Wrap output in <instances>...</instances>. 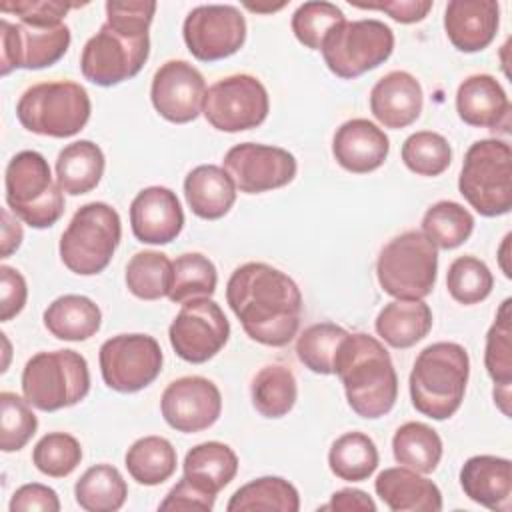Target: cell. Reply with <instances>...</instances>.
Returning <instances> with one entry per match:
<instances>
[{
  "label": "cell",
  "instance_id": "6da1fadb",
  "mask_svg": "<svg viewBox=\"0 0 512 512\" xmlns=\"http://www.w3.org/2000/svg\"><path fill=\"white\" fill-rule=\"evenodd\" d=\"M226 302L258 344L280 348L298 334L302 292L286 272L266 262L238 266L228 278Z\"/></svg>",
  "mask_w": 512,
  "mask_h": 512
},
{
  "label": "cell",
  "instance_id": "7a4b0ae2",
  "mask_svg": "<svg viewBox=\"0 0 512 512\" xmlns=\"http://www.w3.org/2000/svg\"><path fill=\"white\" fill-rule=\"evenodd\" d=\"M154 12L156 2H106V22L80 54L82 76L104 88L134 78L150 54Z\"/></svg>",
  "mask_w": 512,
  "mask_h": 512
},
{
  "label": "cell",
  "instance_id": "3957f363",
  "mask_svg": "<svg viewBox=\"0 0 512 512\" xmlns=\"http://www.w3.org/2000/svg\"><path fill=\"white\" fill-rule=\"evenodd\" d=\"M334 374L342 380L348 406L360 418L376 420L394 408L398 376L378 338L366 332H348L338 346Z\"/></svg>",
  "mask_w": 512,
  "mask_h": 512
},
{
  "label": "cell",
  "instance_id": "277c9868",
  "mask_svg": "<svg viewBox=\"0 0 512 512\" xmlns=\"http://www.w3.org/2000/svg\"><path fill=\"white\" fill-rule=\"evenodd\" d=\"M470 358L456 342H434L414 360L410 372L412 406L432 420H448L464 400Z\"/></svg>",
  "mask_w": 512,
  "mask_h": 512
},
{
  "label": "cell",
  "instance_id": "5b68a950",
  "mask_svg": "<svg viewBox=\"0 0 512 512\" xmlns=\"http://www.w3.org/2000/svg\"><path fill=\"white\" fill-rule=\"evenodd\" d=\"M458 190L480 216L508 214L512 208L510 144L498 138L476 140L464 154Z\"/></svg>",
  "mask_w": 512,
  "mask_h": 512
},
{
  "label": "cell",
  "instance_id": "8992f818",
  "mask_svg": "<svg viewBox=\"0 0 512 512\" xmlns=\"http://www.w3.org/2000/svg\"><path fill=\"white\" fill-rule=\"evenodd\" d=\"M92 104L86 88L72 80L38 82L26 88L16 104L18 122L34 134L70 138L90 120Z\"/></svg>",
  "mask_w": 512,
  "mask_h": 512
},
{
  "label": "cell",
  "instance_id": "52a82bcc",
  "mask_svg": "<svg viewBox=\"0 0 512 512\" xmlns=\"http://www.w3.org/2000/svg\"><path fill=\"white\" fill-rule=\"evenodd\" d=\"M6 204L32 228H50L64 214V194L54 182L48 160L36 150H22L6 166Z\"/></svg>",
  "mask_w": 512,
  "mask_h": 512
},
{
  "label": "cell",
  "instance_id": "ba28073f",
  "mask_svg": "<svg viewBox=\"0 0 512 512\" xmlns=\"http://www.w3.org/2000/svg\"><path fill=\"white\" fill-rule=\"evenodd\" d=\"M122 238V222L106 202L80 206L60 236V260L78 276L100 274L112 260Z\"/></svg>",
  "mask_w": 512,
  "mask_h": 512
},
{
  "label": "cell",
  "instance_id": "9c48e42d",
  "mask_svg": "<svg viewBox=\"0 0 512 512\" xmlns=\"http://www.w3.org/2000/svg\"><path fill=\"white\" fill-rule=\"evenodd\" d=\"M438 250L418 230H406L384 244L376 260L380 288L396 300H424L436 284Z\"/></svg>",
  "mask_w": 512,
  "mask_h": 512
},
{
  "label": "cell",
  "instance_id": "30bf717a",
  "mask_svg": "<svg viewBox=\"0 0 512 512\" xmlns=\"http://www.w3.org/2000/svg\"><path fill=\"white\" fill-rule=\"evenodd\" d=\"M88 390V362L76 350L38 352L22 370V394L42 412L70 408L84 400Z\"/></svg>",
  "mask_w": 512,
  "mask_h": 512
},
{
  "label": "cell",
  "instance_id": "8fae6325",
  "mask_svg": "<svg viewBox=\"0 0 512 512\" xmlns=\"http://www.w3.org/2000/svg\"><path fill=\"white\" fill-rule=\"evenodd\" d=\"M320 50L334 76L354 80L390 58L394 50V32L388 24L376 18L342 22L326 36Z\"/></svg>",
  "mask_w": 512,
  "mask_h": 512
},
{
  "label": "cell",
  "instance_id": "7c38bea8",
  "mask_svg": "<svg viewBox=\"0 0 512 512\" xmlns=\"http://www.w3.org/2000/svg\"><path fill=\"white\" fill-rule=\"evenodd\" d=\"M270 110L268 90L252 74L216 80L204 96L202 114L220 132H244L260 126Z\"/></svg>",
  "mask_w": 512,
  "mask_h": 512
},
{
  "label": "cell",
  "instance_id": "4fadbf2b",
  "mask_svg": "<svg viewBox=\"0 0 512 512\" xmlns=\"http://www.w3.org/2000/svg\"><path fill=\"white\" fill-rule=\"evenodd\" d=\"M98 360L104 384L132 394L160 376L164 354L158 340L148 334H118L100 346Z\"/></svg>",
  "mask_w": 512,
  "mask_h": 512
},
{
  "label": "cell",
  "instance_id": "5bb4252c",
  "mask_svg": "<svg viewBox=\"0 0 512 512\" xmlns=\"http://www.w3.org/2000/svg\"><path fill=\"white\" fill-rule=\"evenodd\" d=\"M174 352L190 362L204 364L214 358L230 338V322L212 298H194L182 304L168 328Z\"/></svg>",
  "mask_w": 512,
  "mask_h": 512
},
{
  "label": "cell",
  "instance_id": "9a60e30c",
  "mask_svg": "<svg viewBox=\"0 0 512 512\" xmlns=\"http://www.w3.org/2000/svg\"><path fill=\"white\" fill-rule=\"evenodd\" d=\"M188 52L200 62L236 54L246 42V20L232 4H202L188 12L182 26Z\"/></svg>",
  "mask_w": 512,
  "mask_h": 512
},
{
  "label": "cell",
  "instance_id": "2e32d148",
  "mask_svg": "<svg viewBox=\"0 0 512 512\" xmlns=\"http://www.w3.org/2000/svg\"><path fill=\"white\" fill-rule=\"evenodd\" d=\"M70 28L58 26H30L0 20V74L8 76L16 68L40 70L56 64L70 46Z\"/></svg>",
  "mask_w": 512,
  "mask_h": 512
},
{
  "label": "cell",
  "instance_id": "e0dca14e",
  "mask_svg": "<svg viewBox=\"0 0 512 512\" xmlns=\"http://www.w3.org/2000/svg\"><path fill=\"white\" fill-rule=\"evenodd\" d=\"M224 170L244 194H262L290 184L298 164L294 154L284 148L242 142L224 156Z\"/></svg>",
  "mask_w": 512,
  "mask_h": 512
},
{
  "label": "cell",
  "instance_id": "ac0fdd59",
  "mask_svg": "<svg viewBox=\"0 0 512 512\" xmlns=\"http://www.w3.org/2000/svg\"><path fill=\"white\" fill-rule=\"evenodd\" d=\"M160 412L166 424L178 432H202L220 418L222 394L204 376H182L164 388Z\"/></svg>",
  "mask_w": 512,
  "mask_h": 512
},
{
  "label": "cell",
  "instance_id": "d6986e66",
  "mask_svg": "<svg viewBox=\"0 0 512 512\" xmlns=\"http://www.w3.org/2000/svg\"><path fill=\"white\" fill-rule=\"evenodd\" d=\"M204 96V76L186 60H168L154 72L150 100L168 122L186 124L196 120L202 112Z\"/></svg>",
  "mask_w": 512,
  "mask_h": 512
},
{
  "label": "cell",
  "instance_id": "ffe728a7",
  "mask_svg": "<svg viewBox=\"0 0 512 512\" xmlns=\"http://www.w3.org/2000/svg\"><path fill=\"white\" fill-rule=\"evenodd\" d=\"M132 234L142 244H168L184 228V212L176 192L166 186L140 190L130 204Z\"/></svg>",
  "mask_w": 512,
  "mask_h": 512
},
{
  "label": "cell",
  "instance_id": "44dd1931",
  "mask_svg": "<svg viewBox=\"0 0 512 512\" xmlns=\"http://www.w3.org/2000/svg\"><path fill=\"white\" fill-rule=\"evenodd\" d=\"M510 110L508 94L492 74H472L456 90V112L468 126L508 132Z\"/></svg>",
  "mask_w": 512,
  "mask_h": 512
},
{
  "label": "cell",
  "instance_id": "7402d4cb",
  "mask_svg": "<svg viewBox=\"0 0 512 512\" xmlns=\"http://www.w3.org/2000/svg\"><path fill=\"white\" fill-rule=\"evenodd\" d=\"M390 152L386 132L366 118L346 120L332 138L334 160L352 174L378 170Z\"/></svg>",
  "mask_w": 512,
  "mask_h": 512
},
{
  "label": "cell",
  "instance_id": "603a6c76",
  "mask_svg": "<svg viewBox=\"0 0 512 512\" xmlns=\"http://www.w3.org/2000/svg\"><path fill=\"white\" fill-rule=\"evenodd\" d=\"M500 24V6L494 0H450L444 10V30L460 52L488 48Z\"/></svg>",
  "mask_w": 512,
  "mask_h": 512
},
{
  "label": "cell",
  "instance_id": "cb8c5ba5",
  "mask_svg": "<svg viewBox=\"0 0 512 512\" xmlns=\"http://www.w3.org/2000/svg\"><path fill=\"white\" fill-rule=\"evenodd\" d=\"M424 106L420 82L404 70L384 74L370 90V112L384 128H406L414 124Z\"/></svg>",
  "mask_w": 512,
  "mask_h": 512
},
{
  "label": "cell",
  "instance_id": "d4e9b609",
  "mask_svg": "<svg viewBox=\"0 0 512 512\" xmlns=\"http://www.w3.org/2000/svg\"><path fill=\"white\" fill-rule=\"evenodd\" d=\"M464 494L494 512H510L512 504V462L502 456L478 454L460 468Z\"/></svg>",
  "mask_w": 512,
  "mask_h": 512
},
{
  "label": "cell",
  "instance_id": "484cf974",
  "mask_svg": "<svg viewBox=\"0 0 512 512\" xmlns=\"http://www.w3.org/2000/svg\"><path fill=\"white\" fill-rule=\"evenodd\" d=\"M374 490L392 512H440V488L406 466L386 468L376 476Z\"/></svg>",
  "mask_w": 512,
  "mask_h": 512
},
{
  "label": "cell",
  "instance_id": "4316f807",
  "mask_svg": "<svg viewBox=\"0 0 512 512\" xmlns=\"http://www.w3.org/2000/svg\"><path fill=\"white\" fill-rule=\"evenodd\" d=\"M184 196L192 214L202 220H218L234 206L236 184L224 168L200 164L186 174Z\"/></svg>",
  "mask_w": 512,
  "mask_h": 512
},
{
  "label": "cell",
  "instance_id": "83f0119b",
  "mask_svg": "<svg viewBox=\"0 0 512 512\" xmlns=\"http://www.w3.org/2000/svg\"><path fill=\"white\" fill-rule=\"evenodd\" d=\"M432 310L424 300H392L376 316V334L392 348H410L432 328Z\"/></svg>",
  "mask_w": 512,
  "mask_h": 512
},
{
  "label": "cell",
  "instance_id": "f1b7e54d",
  "mask_svg": "<svg viewBox=\"0 0 512 512\" xmlns=\"http://www.w3.org/2000/svg\"><path fill=\"white\" fill-rule=\"evenodd\" d=\"M46 330L68 342H84L92 338L102 324V312L94 300L82 294H64L44 310Z\"/></svg>",
  "mask_w": 512,
  "mask_h": 512
},
{
  "label": "cell",
  "instance_id": "f546056e",
  "mask_svg": "<svg viewBox=\"0 0 512 512\" xmlns=\"http://www.w3.org/2000/svg\"><path fill=\"white\" fill-rule=\"evenodd\" d=\"M104 152L92 140H76L64 146L56 158V182L62 192L80 196L94 190L104 174Z\"/></svg>",
  "mask_w": 512,
  "mask_h": 512
},
{
  "label": "cell",
  "instance_id": "4dcf8cb0",
  "mask_svg": "<svg viewBox=\"0 0 512 512\" xmlns=\"http://www.w3.org/2000/svg\"><path fill=\"white\" fill-rule=\"evenodd\" d=\"M184 476L202 486L204 490L218 494L226 488L238 472V456L224 442H202L186 452L182 464Z\"/></svg>",
  "mask_w": 512,
  "mask_h": 512
},
{
  "label": "cell",
  "instance_id": "1f68e13d",
  "mask_svg": "<svg viewBox=\"0 0 512 512\" xmlns=\"http://www.w3.org/2000/svg\"><path fill=\"white\" fill-rule=\"evenodd\" d=\"M128 486L112 464L90 466L74 484L76 504L86 512H116L124 506Z\"/></svg>",
  "mask_w": 512,
  "mask_h": 512
},
{
  "label": "cell",
  "instance_id": "d6a6232c",
  "mask_svg": "<svg viewBox=\"0 0 512 512\" xmlns=\"http://www.w3.org/2000/svg\"><path fill=\"white\" fill-rule=\"evenodd\" d=\"M442 450V438L424 422H406L392 436L396 462L420 474H432L438 468Z\"/></svg>",
  "mask_w": 512,
  "mask_h": 512
},
{
  "label": "cell",
  "instance_id": "836d02e7",
  "mask_svg": "<svg viewBox=\"0 0 512 512\" xmlns=\"http://www.w3.org/2000/svg\"><path fill=\"white\" fill-rule=\"evenodd\" d=\"M124 464L138 484L158 486L176 472V448L162 436H144L128 448Z\"/></svg>",
  "mask_w": 512,
  "mask_h": 512
},
{
  "label": "cell",
  "instance_id": "e575fe53",
  "mask_svg": "<svg viewBox=\"0 0 512 512\" xmlns=\"http://www.w3.org/2000/svg\"><path fill=\"white\" fill-rule=\"evenodd\" d=\"M250 396L258 414L264 418H282L296 404V378L292 370L282 364L262 366L252 378Z\"/></svg>",
  "mask_w": 512,
  "mask_h": 512
},
{
  "label": "cell",
  "instance_id": "d590c367",
  "mask_svg": "<svg viewBox=\"0 0 512 512\" xmlns=\"http://www.w3.org/2000/svg\"><path fill=\"white\" fill-rule=\"evenodd\" d=\"M228 512H298L300 496L294 484L280 476H262L244 486H240L230 502L226 504Z\"/></svg>",
  "mask_w": 512,
  "mask_h": 512
},
{
  "label": "cell",
  "instance_id": "8d00e7d4",
  "mask_svg": "<svg viewBox=\"0 0 512 512\" xmlns=\"http://www.w3.org/2000/svg\"><path fill=\"white\" fill-rule=\"evenodd\" d=\"M378 448L364 432H346L338 436L328 452L332 474L346 482H364L378 468Z\"/></svg>",
  "mask_w": 512,
  "mask_h": 512
},
{
  "label": "cell",
  "instance_id": "74e56055",
  "mask_svg": "<svg viewBox=\"0 0 512 512\" xmlns=\"http://www.w3.org/2000/svg\"><path fill=\"white\" fill-rule=\"evenodd\" d=\"M174 262L156 250L136 252L126 264V286L140 300H160L170 294Z\"/></svg>",
  "mask_w": 512,
  "mask_h": 512
},
{
  "label": "cell",
  "instance_id": "f35d334b",
  "mask_svg": "<svg viewBox=\"0 0 512 512\" xmlns=\"http://www.w3.org/2000/svg\"><path fill=\"white\" fill-rule=\"evenodd\" d=\"M474 230V216L468 208L452 200L432 204L422 216V234L442 250L462 246Z\"/></svg>",
  "mask_w": 512,
  "mask_h": 512
},
{
  "label": "cell",
  "instance_id": "ab89813d",
  "mask_svg": "<svg viewBox=\"0 0 512 512\" xmlns=\"http://www.w3.org/2000/svg\"><path fill=\"white\" fill-rule=\"evenodd\" d=\"M218 272L214 262L200 252H186L174 260V278L168 298L184 304L194 298H210L216 292Z\"/></svg>",
  "mask_w": 512,
  "mask_h": 512
},
{
  "label": "cell",
  "instance_id": "60d3db41",
  "mask_svg": "<svg viewBox=\"0 0 512 512\" xmlns=\"http://www.w3.org/2000/svg\"><path fill=\"white\" fill-rule=\"evenodd\" d=\"M348 330L334 322H318L308 326L296 340L298 360L314 374H334V358Z\"/></svg>",
  "mask_w": 512,
  "mask_h": 512
},
{
  "label": "cell",
  "instance_id": "b9f144b4",
  "mask_svg": "<svg viewBox=\"0 0 512 512\" xmlns=\"http://www.w3.org/2000/svg\"><path fill=\"white\" fill-rule=\"evenodd\" d=\"M402 162L418 176H440L452 162V148L448 140L430 130L410 134L402 144Z\"/></svg>",
  "mask_w": 512,
  "mask_h": 512
},
{
  "label": "cell",
  "instance_id": "7bdbcfd3",
  "mask_svg": "<svg viewBox=\"0 0 512 512\" xmlns=\"http://www.w3.org/2000/svg\"><path fill=\"white\" fill-rule=\"evenodd\" d=\"M512 314H510V298H506L496 318L486 334L484 348V366L494 386H510L512 384Z\"/></svg>",
  "mask_w": 512,
  "mask_h": 512
},
{
  "label": "cell",
  "instance_id": "ee69618b",
  "mask_svg": "<svg viewBox=\"0 0 512 512\" xmlns=\"http://www.w3.org/2000/svg\"><path fill=\"white\" fill-rule=\"evenodd\" d=\"M494 276L490 268L476 256H458L446 272V288L450 296L464 304L472 306L486 300L492 292Z\"/></svg>",
  "mask_w": 512,
  "mask_h": 512
},
{
  "label": "cell",
  "instance_id": "f6af8a7d",
  "mask_svg": "<svg viewBox=\"0 0 512 512\" xmlns=\"http://www.w3.org/2000/svg\"><path fill=\"white\" fill-rule=\"evenodd\" d=\"M342 22H346V18L336 4L312 0L300 4L292 14V32L302 46L320 50L326 36Z\"/></svg>",
  "mask_w": 512,
  "mask_h": 512
},
{
  "label": "cell",
  "instance_id": "bcb514c9",
  "mask_svg": "<svg viewBox=\"0 0 512 512\" xmlns=\"http://www.w3.org/2000/svg\"><path fill=\"white\" fill-rule=\"evenodd\" d=\"M26 398L14 392H0V448L2 452L22 450L36 434L38 418Z\"/></svg>",
  "mask_w": 512,
  "mask_h": 512
},
{
  "label": "cell",
  "instance_id": "7dc6e473",
  "mask_svg": "<svg viewBox=\"0 0 512 512\" xmlns=\"http://www.w3.org/2000/svg\"><path fill=\"white\" fill-rule=\"evenodd\" d=\"M82 460L80 442L66 432H48L32 450V464L50 478H64L76 470Z\"/></svg>",
  "mask_w": 512,
  "mask_h": 512
},
{
  "label": "cell",
  "instance_id": "c3c4849f",
  "mask_svg": "<svg viewBox=\"0 0 512 512\" xmlns=\"http://www.w3.org/2000/svg\"><path fill=\"white\" fill-rule=\"evenodd\" d=\"M84 4L60 2V0H4L0 10L6 14H16L24 24L30 26H58L62 18L72 10Z\"/></svg>",
  "mask_w": 512,
  "mask_h": 512
},
{
  "label": "cell",
  "instance_id": "681fc988",
  "mask_svg": "<svg viewBox=\"0 0 512 512\" xmlns=\"http://www.w3.org/2000/svg\"><path fill=\"white\" fill-rule=\"evenodd\" d=\"M216 494L204 490L190 478L182 476L180 482H176L166 498L158 504L160 510H202L208 512L214 508Z\"/></svg>",
  "mask_w": 512,
  "mask_h": 512
},
{
  "label": "cell",
  "instance_id": "f907efd6",
  "mask_svg": "<svg viewBox=\"0 0 512 512\" xmlns=\"http://www.w3.org/2000/svg\"><path fill=\"white\" fill-rule=\"evenodd\" d=\"M28 298V286L24 276L8 266H0V320L8 322L22 312Z\"/></svg>",
  "mask_w": 512,
  "mask_h": 512
},
{
  "label": "cell",
  "instance_id": "816d5d0a",
  "mask_svg": "<svg viewBox=\"0 0 512 512\" xmlns=\"http://www.w3.org/2000/svg\"><path fill=\"white\" fill-rule=\"evenodd\" d=\"M10 512H58L60 500L54 488L38 482H30L20 486L10 500Z\"/></svg>",
  "mask_w": 512,
  "mask_h": 512
},
{
  "label": "cell",
  "instance_id": "f5cc1de1",
  "mask_svg": "<svg viewBox=\"0 0 512 512\" xmlns=\"http://www.w3.org/2000/svg\"><path fill=\"white\" fill-rule=\"evenodd\" d=\"M362 10H378L388 14L400 24H414L426 18L432 8V0H384V2H350Z\"/></svg>",
  "mask_w": 512,
  "mask_h": 512
},
{
  "label": "cell",
  "instance_id": "db71d44e",
  "mask_svg": "<svg viewBox=\"0 0 512 512\" xmlns=\"http://www.w3.org/2000/svg\"><path fill=\"white\" fill-rule=\"evenodd\" d=\"M318 510H332V512H352V510L376 512V502L364 490L342 488V490H336L330 496V502L320 506Z\"/></svg>",
  "mask_w": 512,
  "mask_h": 512
},
{
  "label": "cell",
  "instance_id": "11a10c76",
  "mask_svg": "<svg viewBox=\"0 0 512 512\" xmlns=\"http://www.w3.org/2000/svg\"><path fill=\"white\" fill-rule=\"evenodd\" d=\"M22 226L18 222L16 216L10 214L8 208L2 210V250H0V258H8L14 250L20 248L22 244Z\"/></svg>",
  "mask_w": 512,
  "mask_h": 512
},
{
  "label": "cell",
  "instance_id": "9f6ffc18",
  "mask_svg": "<svg viewBox=\"0 0 512 512\" xmlns=\"http://www.w3.org/2000/svg\"><path fill=\"white\" fill-rule=\"evenodd\" d=\"M494 402L504 416H510V386H494Z\"/></svg>",
  "mask_w": 512,
  "mask_h": 512
},
{
  "label": "cell",
  "instance_id": "6f0895ef",
  "mask_svg": "<svg viewBox=\"0 0 512 512\" xmlns=\"http://www.w3.org/2000/svg\"><path fill=\"white\" fill-rule=\"evenodd\" d=\"M510 234H506L504 236V240H502V246H500V250H498V262H500V268H502V272H504V276L506 278H510L512 276V272H510V266H508V248H510Z\"/></svg>",
  "mask_w": 512,
  "mask_h": 512
}]
</instances>
